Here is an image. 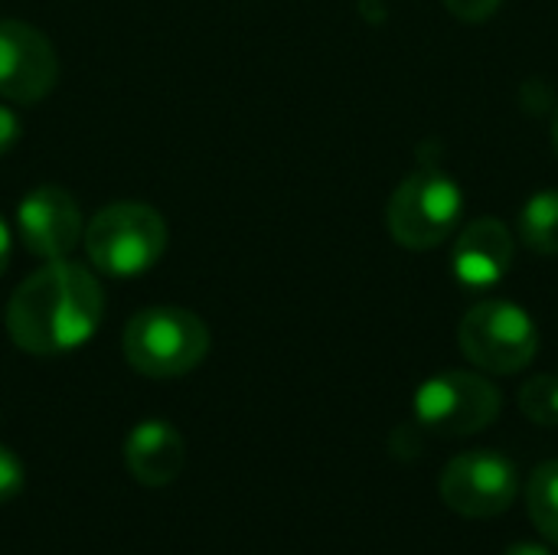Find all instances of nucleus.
I'll return each instance as SVG.
<instances>
[{
	"label": "nucleus",
	"instance_id": "nucleus-16",
	"mask_svg": "<svg viewBox=\"0 0 558 555\" xmlns=\"http://www.w3.org/2000/svg\"><path fill=\"white\" fill-rule=\"evenodd\" d=\"M504 0H445L448 13L464 20V23H484L500 10Z\"/></svg>",
	"mask_w": 558,
	"mask_h": 555
},
{
	"label": "nucleus",
	"instance_id": "nucleus-15",
	"mask_svg": "<svg viewBox=\"0 0 558 555\" xmlns=\"http://www.w3.org/2000/svg\"><path fill=\"white\" fill-rule=\"evenodd\" d=\"M23 487H26V471H23L20 458L7 445H0V504L16 500L23 494Z\"/></svg>",
	"mask_w": 558,
	"mask_h": 555
},
{
	"label": "nucleus",
	"instance_id": "nucleus-2",
	"mask_svg": "<svg viewBox=\"0 0 558 555\" xmlns=\"http://www.w3.org/2000/svg\"><path fill=\"white\" fill-rule=\"evenodd\" d=\"M213 347V334L199 314L186 307H144L121 334L124 360L147 379H173L193 373Z\"/></svg>",
	"mask_w": 558,
	"mask_h": 555
},
{
	"label": "nucleus",
	"instance_id": "nucleus-9",
	"mask_svg": "<svg viewBox=\"0 0 558 555\" xmlns=\"http://www.w3.org/2000/svg\"><path fill=\"white\" fill-rule=\"evenodd\" d=\"M16 229L29 255L43 262H56V258H69L78 249L85 236V219L75 196L65 186L43 183L20 200Z\"/></svg>",
	"mask_w": 558,
	"mask_h": 555
},
{
	"label": "nucleus",
	"instance_id": "nucleus-13",
	"mask_svg": "<svg viewBox=\"0 0 558 555\" xmlns=\"http://www.w3.org/2000/svg\"><path fill=\"white\" fill-rule=\"evenodd\" d=\"M526 510H530L533 527L553 546H558V458L533 471L526 484Z\"/></svg>",
	"mask_w": 558,
	"mask_h": 555
},
{
	"label": "nucleus",
	"instance_id": "nucleus-6",
	"mask_svg": "<svg viewBox=\"0 0 558 555\" xmlns=\"http://www.w3.org/2000/svg\"><path fill=\"white\" fill-rule=\"evenodd\" d=\"M500 389L468 370H445L415 393V419L438 438H468L490 429L500 415Z\"/></svg>",
	"mask_w": 558,
	"mask_h": 555
},
{
	"label": "nucleus",
	"instance_id": "nucleus-20",
	"mask_svg": "<svg viewBox=\"0 0 558 555\" xmlns=\"http://www.w3.org/2000/svg\"><path fill=\"white\" fill-rule=\"evenodd\" d=\"M553 144H556V154H558V108H556V114H553Z\"/></svg>",
	"mask_w": 558,
	"mask_h": 555
},
{
	"label": "nucleus",
	"instance_id": "nucleus-8",
	"mask_svg": "<svg viewBox=\"0 0 558 555\" xmlns=\"http://www.w3.org/2000/svg\"><path fill=\"white\" fill-rule=\"evenodd\" d=\"M59 79L56 46L23 20H0V98L13 105L43 101Z\"/></svg>",
	"mask_w": 558,
	"mask_h": 555
},
{
	"label": "nucleus",
	"instance_id": "nucleus-5",
	"mask_svg": "<svg viewBox=\"0 0 558 555\" xmlns=\"http://www.w3.org/2000/svg\"><path fill=\"white\" fill-rule=\"evenodd\" d=\"M458 343L477 370L510 376L533 363L539 350V330L520 304L494 298L474 304L464 314L458 327Z\"/></svg>",
	"mask_w": 558,
	"mask_h": 555
},
{
	"label": "nucleus",
	"instance_id": "nucleus-4",
	"mask_svg": "<svg viewBox=\"0 0 558 555\" xmlns=\"http://www.w3.org/2000/svg\"><path fill=\"white\" fill-rule=\"evenodd\" d=\"M464 213L461 186L441 170H415L409 173L386 209V222L392 239L402 249L428 252L451 239Z\"/></svg>",
	"mask_w": 558,
	"mask_h": 555
},
{
	"label": "nucleus",
	"instance_id": "nucleus-1",
	"mask_svg": "<svg viewBox=\"0 0 558 555\" xmlns=\"http://www.w3.org/2000/svg\"><path fill=\"white\" fill-rule=\"evenodd\" d=\"M105 317L98 278L69 258L36 268L7 304L10 340L33 357H59L88 343Z\"/></svg>",
	"mask_w": 558,
	"mask_h": 555
},
{
	"label": "nucleus",
	"instance_id": "nucleus-17",
	"mask_svg": "<svg viewBox=\"0 0 558 555\" xmlns=\"http://www.w3.org/2000/svg\"><path fill=\"white\" fill-rule=\"evenodd\" d=\"M16 141H20V118H16L13 108L0 105V157H3Z\"/></svg>",
	"mask_w": 558,
	"mask_h": 555
},
{
	"label": "nucleus",
	"instance_id": "nucleus-12",
	"mask_svg": "<svg viewBox=\"0 0 558 555\" xmlns=\"http://www.w3.org/2000/svg\"><path fill=\"white\" fill-rule=\"evenodd\" d=\"M520 239L536 255H558V190L526 200L520 213Z\"/></svg>",
	"mask_w": 558,
	"mask_h": 555
},
{
	"label": "nucleus",
	"instance_id": "nucleus-19",
	"mask_svg": "<svg viewBox=\"0 0 558 555\" xmlns=\"http://www.w3.org/2000/svg\"><path fill=\"white\" fill-rule=\"evenodd\" d=\"M504 555H553L549 550H543V546H536V543H517V546H510Z\"/></svg>",
	"mask_w": 558,
	"mask_h": 555
},
{
	"label": "nucleus",
	"instance_id": "nucleus-7",
	"mask_svg": "<svg viewBox=\"0 0 558 555\" xmlns=\"http://www.w3.org/2000/svg\"><path fill=\"white\" fill-rule=\"evenodd\" d=\"M517 464L500 451H464L441 474V500L468 520H494L517 500Z\"/></svg>",
	"mask_w": 558,
	"mask_h": 555
},
{
	"label": "nucleus",
	"instance_id": "nucleus-18",
	"mask_svg": "<svg viewBox=\"0 0 558 555\" xmlns=\"http://www.w3.org/2000/svg\"><path fill=\"white\" fill-rule=\"evenodd\" d=\"M7 262H10V229L0 219V275L7 272Z\"/></svg>",
	"mask_w": 558,
	"mask_h": 555
},
{
	"label": "nucleus",
	"instance_id": "nucleus-14",
	"mask_svg": "<svg viewBox=\"0 0 558 555\" xmlns=\"http://www.w3.org/2000/svg\"><path fill=\"white\" fill-rule=\"evenodd\" d=\"M520 409L533 425L556 429L558 425V376L539 373L520 389Z\"/></svg>",
	"mask_w": 558,
	"mask_h": 555
},
{
	"label": "nucleus",
	"instance_id": "nucleus-11",
	"mask_svg": "<svg viewBox=\"0 0 558 555\" xmlns=\"http://www.w3.org/2000/svg\"><path fill=\"white\" fill-rule=\"evenodd\" d=\"M124 468L141 487H167L186 468V442L170 422L147 419L124 438Z\"/></svg>",
	"mask_w": 558,
	"mask_h": 555
},
{
	"label": "nucleus",
	"instance_id": "nucleus-3",
	"mask_svg": "<svg viewBox=\"0 0 558 555\" xmlns=\"http://www.w3.org/2000/svg\"><path fill=\"white\" fill-rule=\"evenodd\" d=\"M167 239V222L154 206L111 203L85 222L82 245L98 272L111 278H134L163 258Z\"/></svg>",
	"mask_w": 558,
	"mask_h": 555
},
{
	"label": "nucleus",
	"instance_id": "nucleus-10",
	"mask_svg": "<svg viewBox=\"0 0 558 555\" xmlns=\"http://www.w3.org/2000/svg\"><path fill=\"white\" fill-rule=\"evenodd\" d=\"M513 265V239L510 229L500 219H474L471 226H464V232L454 242L451 252V268L454 278L471 288V291H484L494 288L497 281L507 278Z\"/></svg>",
	"mask_w": 558,
	"mask_h": 555
}]
</instances>
